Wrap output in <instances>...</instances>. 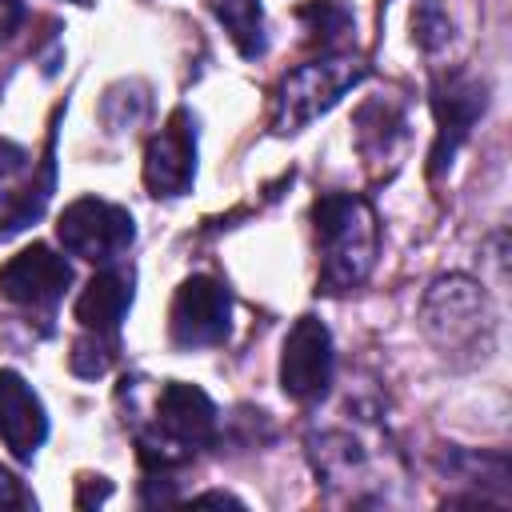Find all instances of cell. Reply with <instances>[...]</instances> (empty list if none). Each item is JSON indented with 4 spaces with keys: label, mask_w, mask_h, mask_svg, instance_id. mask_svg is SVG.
Returning a JSON list of instances; mask_svg holds the SVG:
<instances>
[{
    "label": "cell",
    "mask_w": 512,
    "mask_h": 512,
    "mask_svg": "<svg viewBox=\"0 0 512 512\" xmlns=\"http://www.w3.org/2000/svg\"><path fill=\"white\" fill-rule=\"evenodd\" d=\"M316 252H320V292L340 296L368 280L380 248L376 212L356 192H324L312 204Z\"/></svg>",
    "instance_id": "1"
},
{
    "label": "cell",
    "mask_w": 512,
    "mask_h": 512,
    "mask_svg": "<svg viewBox=\"0 0 512 512\" xmlns=\"http://www.w3.org/2000/svg\"><path fill=\"white\" fill-rule=\"evenodd\" d=\"M216 404L208 400L204 388L184 384V380H168L156 396V420L152 428L136 432V448H140V464L148 472H168L184 460H192L196 448H208L216 440Z\"/></svg>",
    "instance_id": "2"
},
{
    "label": "cell",
    "mask_w": 512,
    "mask_h": 512,
    "mask_svg": "<svg viewBox=\"0 0 512 512\" xmlns=\"http://www.w3.org/2000/svg\"><path fill=\"white\" fill-rule=\"evenodd\" d=\"M424 332L452 360H484L492 348V308L476 280L440 276L424 296Z\"/></svg>",
    "instance_id": "3"
},
{
    "label": "cell",
    "mask_w": 512,
    "mask_h": 512,
    "mask_svg": "<svg viewBox=\"0 0 512 512\" xmlns=\"http://www.w3.org/2000/svg\"><path fill=\"white\" fill-rule=\"evenodd\" d=\"M360 80H364V64L348 52H328L320 60H308V64L292 68L276 88L272 132H280V136L300 132L304 124H312L320 112H328Z\"/></svg>",
    "instance_id": "4"
},
{
    "label": "cell",
    "mask_w": 512,
    "mask_h": 512,
    "mask_svg": "<svg viewBox=\"0 0 512 512\" xmlns=\"http://www.w3.org/2000/svg\"><path fill=\"white\" fill-rule=\"evenodd\" d=\"M56 236H60L68 256L108 264L120 252H128V244L136 240V224H132L128 208H120L112 200H100V196H80L60 212Z\"/></svg>",
    "instance_id": "5"
},
{
    "label": "cell",
    "mask_w": 512,
    "mask_h": 512,
    "mask_svg": "<svg viewBox=\"0 0 512 512\" xmlns=\"http://www.w3.org/2000/svg\"><path fill=\"white\" fill-rule=\"evenodd\" d=\"M232 324V296L216 276H188L168 312V336L176 348H212L224 344Z\"/></svg>",
    "instance_id": "6"
},
{
    "label": "cell",
    "mask_w": 512,
    "mask_h": 512,
    "mask_svg": "<svg viewBox=\"0 0 512 512\" xmlns=\"http://www.w3.org/2000/svg\"><path fill=\"white\" fill-rule=\"evenodd\" d=\"M332 336L324 328V320L316 316H300L284 340L280 352V384L292 400L312 404L328 392L332 384Z\"/></svg>",
    "instance_id": "7"
},
{
    "label": "cell",
    "mask_w": 512,
    "mask_h": 512,
    "mask_svg": "<svg viewBox=\"0 0 512 512\" xmlns=\"http://www.w3.org/2000/svg\"><path fill=\"white\" fill-rule=\"evenodd\" d=\"M192 180H196V116L188 108H172L164 128L148 140L144 184L152 196H184Z\"/></svg>",
    "instance_id": "8"
},
{
    "label": "cell",
    "mask_w": 512,
    "mask_h": 512,
    "mask_svg": "<svg viewBox=\"0 0 512 512\" xmlns=\"http://www.w3.org/2000/svg\"><path fill=\"white\" fill-rule=\"evenodd\" d=\"M68 288L72 264L48 244H28L0 268V296L20 308H56Z\"/></svg>",
    "instance_id": "9"
},
{
    "label": "cell",
    "mask_w": 512,
    "mask_h": 512,
    "mask_svg": "<svg viewBox=\"0 0 512 512\" xmlns=\"http://www.w3.org/2000/svg\"><path fill=\"white\" fill-rule=\"evenodd\" d=\"M432 108H436V148H432L428 172L440 176L452 164L456 148L468 140V132L480 120V112H484V84L472 80L468 72H452V76L436 80Z\"/></svg>",
    "instance_id": "10"
},
{
    "label": "cell",
    "mask_w": 512,
    "mask_h": 512,
    "mask_svg": "<svg viewBox=\"0 0 512 512\" xmlns=\"http://www.w3.org/2000/svg\"><path fill=\"white\" fill-rule=\"evenodd\" d=\"M48 436V412L40 404V396L32 392V384L12 372L0 368V440L16 460H32L36 448Z\"/></svg>",
    "instance_id": "11"
},
{
    "label": "cell",
    "mask_w": 512,
    "mask_h": 512,
    "mask_svg": "<svg viewBox=\"0 0 512 512\" xmlns=\"http://www.w3.org/2000/svg\"><path fill=\"white\" fill-rule=\"evenodd\" d=\"M132 284H136L132 268L108 260V264L84 284V292H80V300H76V320H80L88 332L116 336L124 312L132 308Z\"/></svg>",
    "instance_id": "12"
},
{
    "label": "cell",
    "mask_w": 512,
    "mask_h": 512,
    "mask_svg": "<svg viewBox=\"0 0 512 512\" xmlns=\"http://www.w3.org/2000/svg\"><path fill=\"white\" fill-rule=\"evenodd\" d=\"M212 12H216V20L224 24V32L232 36V44L240 48L244 60L264 56L268 36H264V8H260V0H216Z\"/></svg>",
    "instance_id": "13"
},
{
    "label": "cell",
    "mask_w": 512,
    "mask_h": 512,
    "mask_svg": "<svg viewBox=\"0 0 512 512\" xmlns=\"http://www.w3.org/2000/svg\"><path fill=\"white\" fill-rule=\"evenodd\" d=\"M112 356H116V336L88 332V336H80V340L72 344L68 364H72L76 376H88V380H92V376H104V372H108Z\"/></svg>",
    "instance_id": "14"
},
{
    "label": "cell",
    "mask_w": 512,
    "mask_h": 512,
    "mask_svg": "<svg viewBox=\"0 0 512 512\" xmlns=\"http://www.w3.org/2000/svg\"><path fill=\"white\" fill-rule=\"evenodd\" d=\"M304 16H312V36L324 40V44H332L336 36H344V32L352 28V16H348L336 0H316Z\"/></svg>",
    "instance_id": "15"
},
{
    "label": "cell",
    "mask_w": 512,
    "mask_h": 512,
    "mask_svg": "<svg viewBox=\"0 0 512 512\" xmlns=\"http://www.w3.org/2000/svg\"><path fill=\"white\" fill-rule=\"evenodd\" d=\"M416 36H420V44H424V48H440V44L448 40V20L440 16L436 0H424V4H420V16H416Z\"/></svg>",
    "instance_id": "16"
},
{
    "label": "cell",
    "mask_w": 512,
    "mask_h": 512,
    "mask_svg": "<svg viewBox=\"0 0 512 512\" xmlns=\"http://www.w3.org/2000/svg\"><path fill=\"white\" fill-rule=\"evenodd\" d=\"M0 508H36L32 492H28L8 468H0Z\"/></svg>",
    "instance_id": "17"
},
{
    "label": "cell",
    "mask_w": 512,
    "mask_h": 512,
    "mask_svg": "<svg viewBox=\"0 0 512 512\" xmlns=\"http://www.w3.org/2000/svg\"><path fill=\"white\" fill-rule=\"evenodd\" d=\"M24 164H28V152L20 144H12V140H0V180L16 176Z\"/></svg>",
    "instance_id": "18"
},
{
    "label": "cell",
    "mask_w": 512,
    "mask_h": 512,
    "mask_svg": "<svg viewBox=\"0 0 512 512\" xmlns=\"http://www.w3.org/2000/svg\"><path fill=\"white\" fill-rule=\"evenodd\" d=\"M24 20V4L20 0H0V40H8Z\"/></svg>",
    "instance_id": "19"
},
{
    "label": "cell",
    "mask_w": 512,
    "mask_h": 512,
    "mask_svg": "<svg viewBox=\"0 0 512 512\" xmlns=\"http://www.w3.org/2000/svg\"><path fill=\"white\" fill-rule=\"evenodd\" d=\"M108 492H112V488H108V480H104V476H100V484H96V488H92V476H80V496H76V504H80V508L100 504V500H108Z\"/></svg>",
    "instance_id": "20"
},
{
    "label": "cell",
    "mask_w": 512,
    "mask_h": 512,
    "mask_svg": "<svg viewBox=\"0 0 512 512\" xmlns=\"http://www.w3.org/2000/svg\"><path fill=\"white\" fill-rule=\"evenodd\" d=\"M196 504H232V508H240V500L228 496V492H204V496H196Z\"/></svg>",
    "instance_id": "21"
},
{
    "label": "cell",
    "mask_w": 512,
    "mask_h": 512,
    "mask_svg": "<svg viewBox=\"0 0 512 512\" xmlns=\"http://www.w3.org/2000/svg\"><path fill=\"white\" fill-rule=\"evenodd\" d=\"M76 4H88V0H76Z\"/></svg>",
    "instance_id": "22"
}]
</instances>
